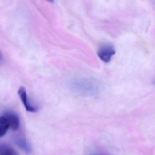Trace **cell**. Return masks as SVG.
Segmentation results:
<instances>
[{
    "mask_svg": "<svg viewBox=\"0 0 155 155\" xmlns=\"http://www.w3.org/2000/svg\"><path fill=\"white\" fill-rule=\"evenodd\" d=\"M9 128V123L6 118L3 116L0 117V138L5 135Z\"/></svg>",
    "mask_w": 155,
    "mask_h": 155,
    "instance_id": "6",
    "label": "cell"
},
{
    "mask_svg": "<svg viewBox=\"0 0 155 155\" xmlns=\"http://www.w3.org/2000/svg\"><path fill=\"white\" fill-rule=\"evenodd\" d=\"M3 116L8 121L9 128L14 131L18 129L20 125V118L16 113L13 111H6L4 113Z\"/></svg>",
    "mask_w": 155,
    "mask_h": 155,
    "instance_id": "3",
    "label": "cell"
},
{
    "mask_svg": "<svg viewBox=\"0 0 155 155\" xmlns=\"http://www.w3.org/2000/svg\"><path fill=\"white\" fill-rule=\"evenodd\" d=\"M114 47L110 44H104L101 45L98 51L97 55L100 59L105 63H108L111 61V58L115 54Z\"/></svg>",
    "mask_w": 155,
    "mask_h": 155,
    "instance_id": "1",
    "label": "cell"
},
{
    "mask_svg": "<svg viewBox=\"0 0 155 155\" xmlns=\"http://www.w3.org/2000/svg\"><path fill=\"white\" fill-rule=\"evenodd\" d=\"M92 155H108L104 153H96Z\"/></svg>",
    "mask_w": 155,
    "mask_h": 155,
    "instance_id": "7",
    "label": "cell"
},
{
    "mask_svg": "<svg viewBox=\"0 0 155 155\" xmlns=\"http://www.w3.org/2000/svg\"><path fill=\"white\" fill-rule=\"evenodd\" d=\"M3 60L2 56V54L0 52V62H2Z\"/></svg>",
    "mask_w": 155,
    "mask_h": 155,
    "instance_id": "8",
    "label": "cell"
},
{
    "mask_svg": "<svg viewBox=\"0 0 155 155\" xmlns=\"http://www.w3.org/2000/svg\"><path fill=\"white\" fill-rule=\"evenodd\" d=\"M15 143L16 145L26 153H30L31 151V147L26 141L24 136L21 135L16 136L14 137Z\"/></svg>",
    "mask_w": 155,
    "mask_h": 155,
    "instance_id": "4",
    "label": "cell"
},
{
    "mask_svg": "<svg viewBox=\"0 0 155 155\" xmlns=\"http://www.w3.org/2000/svg\"><path fill=\"white\" fill-rule=\"evenodd\" d=\"M0 155H18L13 147L6 144L0 143Z\"/></svg>",
    "mask_w": 155,
    "mask_h": 155,
    "instance_id": "5",
    "label": "cell"
},
{
    "mask_svg": "<svg viewBox=\"0 0 155 155\" xmlns=\"http://www.w3.org/2000/svg\"><path fill=\"white\" fill-rule=\"evenodd\" d=\"M18 95L27 112L35 113L38 112L39 108L33 104L30 98L27 96L26 89L23 86H21L18 91Z\"/></svg>",
    "mask_w": 155,
    "mask_h": 155,
    "instance_id": "2",
    "label": "cell"
},
{
    "mask_svg": "<svg viewBox=\"0 0 155 155\" xmlns=\"http://www.w3.org/2000/svg\"></svg>",
    "mask_w": 155,
    "mask_h": 155,
    "instance_id": "9",
    "label": "cell"
}]
</instances>
